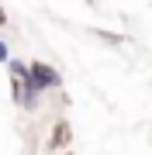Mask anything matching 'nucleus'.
I'll use <instances>...</instances> for the list:
<instances>
[{
  "label": "nucleus",
  "instance_id": "20e7f679",
  "mask_svg": "<svg viewBox=\"0 0 152 155\" xmlns=\"http://www.w3.org/2000/svg\"><path fill=\"white\" fill-rule=\"evenodd\" d=\"M4 24H7V14H4V7H0V28H4Z\"/></svg>",
  "mask_w": 152,
  "mask_h": 155
},
{
  "label": "nucleus",
  "instance_id": "7ed1b4c3",
  "mask_svg": "<svg viewBox=\"0 0 152 155\" xmlns=\"http://www.w3.org/2000/svg\"><path fill=\"white\" fill-rule=\"evenodd\" d=\"M0 62H7V45L0 41Z\"/></svg>",
  "mask_w": 152,
  "mask_h": 155
},
{
  "label": "nucleus",
  "instance_id": "f257e3e1",
  "mask_svg": "<svg viewBox=\"0 0 152 155\" xmlns=\"http://www.w3.org/2000/svg\"><path fill=\"white\" fill-rule=\"evenodd\" d=\"M28 83H31V86L42 93V90L59 86V83H62V76H59V72L52 69V66H45V62H31V66H28Z\"/></svg>",
  "mask_w": 152,
  "mask_h": 155
},
{
  "label": "nucleus",
  "instance_id": "f03ea898",
  "mask_svg": "<svg viewBox=\"0 0 152 155\" xmlns=\"http://www.w3.org/2000/svg\"><path fill=\"white\" fill-rule=\"evenodd\" d=\"M62 145H69V124H56V131H52L49 148H62Z\"/></svg>",
  "mask_w": 152,
  "mask_h": 155
}]
</instances>
